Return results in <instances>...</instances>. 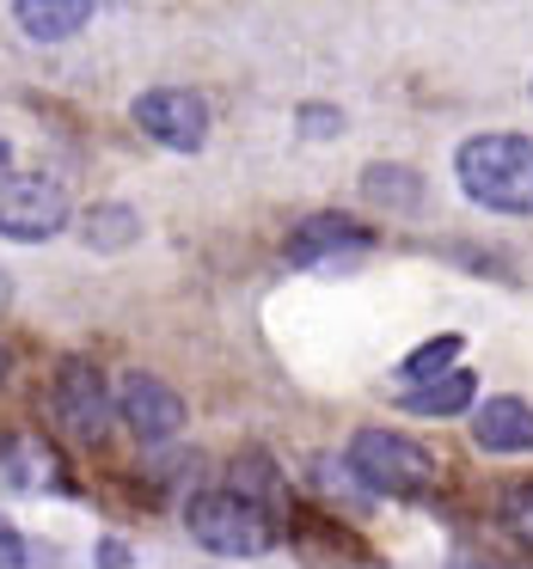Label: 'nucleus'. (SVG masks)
Returning a JSON list of instances; mask_svg holds the SVG:
<instances>
[{
    "label": "nucleus",
    "mask_w": 533,
    "mask_h": 569,
    "mask_svg": "<svg viewBox=\"0 0 533 569\" xmlns=\"http://www.w3.org/2000/svg\"><path fill=\"white\" fill-rule=\"evenodd\" d=\"M460 190L496 214H533V141L527 136H472L454 153Z\"/></svg>",
    "instance_id": "obj_1"
},
{
    "label": "nucleus",
    "mask_w": 533,
    "mask_h": 569,
    "mask_svg": "<svg viewBox=\"0 0 533 569\" xmlns=\"http://www.w3.org/2000/svg\"><path fill=\"white\" fill-rule=\"evenodd\" d=\"M190 520V539L209 545L215 557H258L276 545V515L234 490H209V496H190L185 508Z\"/></svg>",
    "instance_id": "obj_2"
},
{
    "label": "nucleus",
    "mask_w": 533,
    "mask_h": 569,
    "mask_svg": "<svg viewBox=\"0 0 533 569\" xmlns=\"http://www.w3.org/2000/svg\"><path fill=\"white\" fill-rule=\"evenodd\" d=\"M349 478L374 496H423L435 483V459L393 429H362L349 441Z\"/></svg>",
    "instance_id": "obj_3"
},
{
    "label": "nucleus",
    "mask_w": 533,
    "mask_h": 569,
    "mask_svg": "<svg viewBox=\"0 0 533 569\" xmlns=\"http://www.w3.org/2000/svg\"><path fill=\"white\" fill-rule=\"evenodd\" d=\"M68 227V190L43 172H7L0 178V239L38 246Z\"/></svg>",
    "instance_id": "obj_4"
},
{
    "label": "nucleus",
    "mask_w": 533,
    "mask_h": 569,
    "mask_svg": "<svg viewBox=\"0 0 533 569\" xmlns=\"http://www.w3.org/2000/svg\"><path fill=\"white\" fill-rule=\"evenodd\" d=\"M136 123L148 129L160 148L197 153L203 141H209V104H203L190 87H154V92L136 99Z\"/></svg>",
    "instance_id": "obj_5"
},
{
    "label": "nucleus",
    "mask_w": 533,
    "mask_h": 569,
    "mask_svg": "<svg viewBox=\"0 0 533 569\" xmlns=\"http://www.w3.org/2000/svg\"><path fill=\"white\" fill-rule=\"evenodd\" d=\"M111 405H117V417H124L148 447L154 441H172V435L185 429V398H178L160 373H124V386H117Z\"/></svg>",
    "instance_id": "obj_6"
},
{
    "label": "nucleus",
    "mask_w": 533,
    "mask_h": 569,
    "mask_svg": "<svg viewBox=\"0 0 533 569\" xmlns=\"http://www.w3.org/2000/svg\"><path fill=\"white\" fill-rule=\"evenodd\" d=\"M56 417L68 422V435H80V441H99L105 422H111V386H105V373L92 368V361L68 356L62 368H56Z\"/></svg>",
    "instance_id": "obj_7"
},
{
    "label": "nucleus",
    "mask_w": 533,
    "mask_h": 569,
    "mask_svg": "<svg viewBox=\"0 0 533 569\" xmlns=\"http://www.w3.org/2000/svg\"><path fill=\"white\" fill-rule=\"evenodd\" d=\"M472 441H478L484 453H533V405L515 392L484 398V405L472 410Z\"/></svg>",
    "instance_id": "obj_8"
},
{
    "label": "nucleus",
    "mask_w": 533,
    "mask_h": 569,
    "mask_svg": "<svg viewBox=\"0 0 533 569\" xmlns=\"http://www.w3.org/2000/svg\"><path fill=\"white\" fill-rule=\"evenodd\" d=\"M374 233L349 214H307V221L288 233V263H325L337 251H368Z\"/></svg>",
    "instance_id": "obj_9"
},
{
    "label": "nucleus",
    "mask_w": 533,
    "mask_h": 569,
    "mask_svg": "<svg viewBox=\"0 0 533 569\" xmlns=\"http://www.w3.org/2000/svg\"><path fill=\"white\" fill-rule=\"evenodd\" d=\"M13 19H19L26 38L62 43V38H75V31L92 19V0H13Z\"/></svg>",
    "instance_id": "obj_10"
},
{
    "label": "nucleus",
    "mask_w": 533,
    "mask_h": 569,
    "mask_svg": "<svg viewBox=\"0 0 533 569\" xmlns=\"http://www.w3.org/2000/svg\"><path fill=\"white\" fill-rule=\"evenodd\" d=\"M472 392H478V373H472V368H447V373H435V380L411 386L398 405H405L411 417H460V410H472Z\"/></svg>",
    "instance_id": "obj_11"
},
{
    "label": "nucleus",
    "mask_w": 533,
    "mask_h": 569,
    "mask_svg": "<svg viewBox=\"0 0 533 569\" xmlns=\"http://www.w3.org/2000/svg\"><path fill=\"white\" fill-rule=\"evenodd\" d=\"M362 190H368L374 202H386V209H417L423 202V178L405 172V166H368V172H362Z\"/></svg>",
    "instance_id": "obj_12"
},
{
    "label": "nucleus",
    "mask_w": 533,
    "mask_h": 569,
    "mask_svg": "<svg viewBox=\"0 0 533 569\" xmlns=\"http://www.w3.org/2000/svg\"><path fill=\"white\" fill-rule=\"evenodd\" d=\"M227 490L276 515V496H283V483H276V471H270V459H264V453H246V459H234V483H227Z\"/></svg>",
    "instance_id": "obj_13"
},
{
    "label": "nucleus",
    "mask_w": 533,
    "mask_h": 569,
    "mask_svg": "<svg viewBox=\"0 0 533 569\" xmlns=\"http://www.w3.org/2000/svg\"><path fill=\"white\" fill-rule=\"evenodd\" d=\"M496 520H503V532L521 551H533V483H509V490L496 496Z\"/></svg>",
    "instance_id": "obj_14"
},
{
    "label": "nucleus",
    "mask_w": 533,
    "mask_h": 569,
    "mask_svg": "<svg viewBox=\"0 0 533 569\" xmlns=\"http://www.w3.org/2000/svg\"><path fill=\"white\" fill-rule=\"evenodd\" d=\"M447 368H460V337H435V343L411 349L398 373H405L411 386H423V380H435V373H447Z\"/></svg>",
    "instance_id": "obj_15"
},
{
    "label": "nucleus",
    "mask_w": 533,
    "mask_h": 569,
    "mask_svg": "<svg viewBox=\"0 0 533 569\" xmlns=\"http://www.w3.org/2000/svg\"><path fill=\"white\" fill-rule=\"evenodd\" d=\"M136 233H141V221H136L129 209H117V202H111V209H92V214H87V246L117 251V246H129Z\"/></svg>",
    "instance_id": "obj_16"
},
{
    "label": "nucleus",
    "mask_w": 533,
    "mask_h": 569,
    "mask_svg": "<svg viewBox=\"0 0 533 569\" xmlns=\"http://www.w3.org/2000/svg\"><path fill=\"white\" fill-rule=\"evenodd\" d=\"M26 563V539L13 532V520H0V569H19Z\"/></svg>",
    "instance_id": "obj_17"
},
{
    "label": "nucleus",
    "mask_w": 533,
    "mask_h": 569,
    "mask_svg": "<svg viewBox=\"0 0 533 569\" xmlns=\"http://www.w3.org/2000/svg\"><path fill=\"white\" fill-rule=\"evenodd\" d=\"M300 123H307V136H337V129H344V117L325 111V104H307V111H300Z\"/></svg>",
    "instance_id": "obj_18"
},
{
    "label": "nucleus",
    "mask_w": 533,
    "mask_h": 569,
    "mask_svg": "<svg viewBox=\"0 0 533 569\" xmlns=\"http://www.w3.org/2000/svg\"><path fill=\"white\" fill-rule=\"evenodd\" d=\"M99 557H105V569H124V563H129V551H124L117 539H105V545H99Z\"/></svg>",
    "instance_id": "obj_19"
},
{
    "label": "nucleus",
    "mask_w": 533,
    "mask_h": 569,
    "mask_svg": "<svg viewBox=\"0 0 533 569\" xmlns=\"http://www.w3.org/2000/svg\"><path fill=\"white\" fill-rule=\"evenodd\" d=\"M7 172H13V141L0 136V178H7Z\"/></svg>",
    "instance_id": "obj_20"
},
{
    "label": "nucleus",
    "mask_w": 533,
    "mask_h": 569,
    "mask_svg": "<svg viewBox=\"0 0 533 569\" xmlns=\"http://www.w3.org/2000/svg\"><path fill=\"white\" fill-rule=\"evenodd\" d=\"M0 307H7V282H0Z\"/></svg>",
    "instance_id": "obj_21"
}]
</instances>
